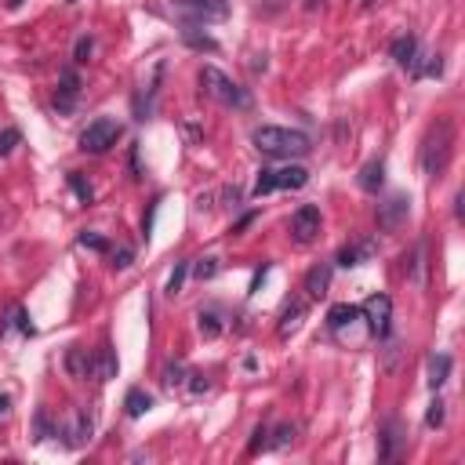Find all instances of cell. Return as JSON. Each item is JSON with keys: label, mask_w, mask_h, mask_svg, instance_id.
<instances>
[{"label": "cell", "mask_w": 465, "mask_h": 465, "mask_svg": "<svg viewBox=\"0 0 465 465\" xmlns=\"http://www.w3.org/2000/svg\"><path fill=\"white\" fill-rule=\"evenodd\" d=\"M185 385H189V393H193V397H200V393L211 389V382H208L204 371H189V374H185Z\"/></svg>", "instance_id": "36"}, {"label": "cell", "mask_w": 465, "mask_h": 465, "mask_svg": "<svg viewBox=\"0 0 465 465\" xmlns=\"http://www.w3.org/2000/svg\"><path fill=\"white\" fill-rule=\"evenodd\" d=\"M302 320H305V302L295 298V302H287V309H284V317H280V324H277V334H280V338L295 334V331L302 327Z\"/></svg>", "instance_id": "21"}, {"label": "cell", "mask_w": 465, "mask_h": 465, "mask_svg": "<svg viewBox=\"0 0 465 465\" xmlns=\"http://www.w3.org/2000/svg\"><path fill=\"white\" fill-rule=\"evenodd\" d=\"M76 244H81V247H88V251H98V255H109V251H113V244L102 237V232H95V229L76 232Z\"/></svg>", "instance_id": "29"}, {"label": "cell", "mask_w": 465, "mask_h": 465, "mask_svg": "<svg viewBox=\"0 0 465 465\" xmlns=\"http://www.w3.org/2000/svg\"><path fill=\"white\" fill-rule=\"evenodd\" d=\"M182 41L189 44V48H197V51H218V41L215 36H200V33H193V29H182Z\"/></svg>", "instance_id": "32"}, {"label": "cell", "mask_w": 465, "mask_h": 465, "mask_svg": "<svg viewBox=\"0 0 465 465\" xmlns=\"http://www.w3.org/2000/svg\"><path fill=\"white\" fill-rule=\"evenodd\" d=\"M76 98H81V73H76L73 66L58 73V88H55V109L62 116H69L76 109Z\"/></svg>", "instance_id": "12"}, {"label": "cell", "mask_w": 465, "mask_h": 465, "mask_svg": "<svg viewBox=\"0 0 465 465\" xmlns=\"http://www.w3.org/2000/svg\"><path fill=\"white\" fill-rule=\"evenodd\" d=\"M175 15L185 19V22H222L229 15V4L225 0H178L175 4Z\"/></svg>", "instance_id": "6"}, {"label": "cell", "mask_w": 465, "mask_h": 465, "mask_svg": "<svg viewBox=\"0 0 465 465\" xmlns=\"http://www.w3.org/2000/svg\"><path fill=\"white\" fill-rule=\"evenodd\" d=\"M414 55H418V36H414V33H400L397 41L389 44V58H393L400 69H411Z\"/></svg>", "instance_id": "17"}, {"label": "cell", "mask_w": 465, "mask_h": 465, "mask_svg": "<svg viewBox=\"0 0 465 465\" xmlns=\"http://www.w3.org/2000/svg\"><path fill=\"white\" fill-rule=\"evenodd\" d=\"M262 447H269V425H255L251 444H247V454H258Z\"/></svg>", "instance_id": "38"}, {"label": "cell", "mask_w": 465, "mask_h": 465, "mask_svg": "<svg viewBox=\"0 0 465 465\" xmlns=\"http://www.w3.org/2000/svg\"><path fill=\"white\" fill-rule=\"evenodd\" d=\"M382 182H385V160H382V157H371V160L360 168L357 185H360L364 193H378V189H382Z\"/></svg>", "instance_id": "18"}, {"label": "cell", "mask_w": 465, "mask_h": 465, "mask_svg": "<svg viewBox=\"0 0 465 465\" xmlns=\"http://www.w3.org/2000/svg\"><path fill=\"white\" fill-rule=\"evenodd\" d=\"M454 218L461 222V193H454Z\"/></svg>", "instance_id": "46"}, {"label": "cell", "mask_w": 465, "mask_h": 465, "mask_svg": "<svg viewBox=\"0 0 465 465\" xmlns=\"http://www.w3.org/2000/svg\"><path fill=\"white\" fill-rule=\"evenodd\" d=\"M265 273H269V262H262V265L255 269V277H251V291H247V295H258V287H262V280H265Z\"/></svg>", "instance_id": "42"}, {"label": "cell", "mask_w": 465, "mask_h": 465, "mask_svg": "<svg viewBox=\"0 0 465 465\" xmlns=\"http://www.w3.org/2000/svg\"><path fill=\"white\" fill-rule=\"evenodd\" d=\"M91 51H95V36H88V33H84V36H76V48H73V62H76V66H84V62L91 58Z\"/></svg>", "instance_id": "35"}, {"label": "cell", "mask_w": 465, "mask_h": 465, "mask_svg": "<svg viewBox=\"0 0 465 465\" xmlns=\"http://www.w3.org/2000/svg\"><path fill=\"white\" fill-rule=\"evenodd\" d=\"M200 88H204L208 98H215V102L225 106V109H251V106H255L251 91L240 88L232 76H225V73L215 69V66H204V69H200Z\"/></svg>", "instance_id": "3"}, {"label": "cell", "mask_w": 465, "mask_h": 465, "mask_svg": "<svg viewBox=\"0 0 465 465\" xmlns=\"http://www.w3.org/2000/svg\"><path fill=\"white\" fill-rule=\"evenodd\" d=\"M360 317L367 320V327H371L378 338H389V327H393V298H389V295H371V298L360 305Z\"/></svg>", "instance_id": "7"}, {"label": "cell", "mask_w": 465, "mask_h": 465, "mask_svg": "<svg viewBox=\"0 0 465 465\" xmlns=\"http://www.w3.org/2000/svg\"><path fill=\"white\" fill-rule=\"evenodd\" d=\"M131 178H142V171H138V145H131Z\"/></svg>", "instance_id": "44"}, {"label": "cell", "mask_w": 465, "mask_h": 465, "mask_svg": "<svg viewBox=\"0 0 465 465\" xmlns=\"http://www.w3.org/2000/svg\"><path fill=\"white\" fill-rule=\"evenodd\" d=\"M451 367H454V360H451L447 353H433L429 360H425V371H429V389H433V393L451 378Z\"/></svg>", "instance_id": "20"}, {"label": "cell", "mask_w": 465, "mask_h": 465, "mask_svg": "<svg viewBox=\"0 0 465 465\" xmlns=\"http://www.w3.org/2000/svg\"><path fill=\"white\" fill-rule=\"evenodd\" d=\"M160 76H164V62L153 66L149 84H142V91L135 95V121H149L153 116V106H157V95H160Z\"/></svg>", "instance_id": "13"}, {"label": "cell", "mask_w": 465, "mask_h": 465, "mask_svg": "<svg viewBox=\"0 0 465 465\" xmlns=\"http://www.w3.org/2000/svg\"><path fill=\"white\" fill-rule=\"evenodd\" d=\"M131 262H135V251H131V247H116V251H113V265H116V269H128Z\"/></svg>", "instance_id": "41"}, {"label": "cell", "mask_w": 465, "mask_h": 465, "mask_svg": "<svg viewBox=\"0 0 465 465\" xmlns=\"http://www.w3.org/2000/svg\"><path fill=\"white\" fill-rule=\"evenodd\" d=\"M378 4V0H360V8H374Z\"/></svg>", "instance_id": "48"}, {"label": "cell", "mask_w": 465, "mask_h": 465, "mask_svg": "<svg viewBox=\"0 0 465 465\" xmlns=\"http://www.w3.org/2000/svg\"><path fill=\"white\" fill-rule=\"evenodd\" d=\"M222 200H225L222 208H240V200H244V189H240L237 182H232V185H225V189H222Z\"/></svg>", "instance_id": "39"}, {"label": "cell", "mask_w": 465, "mask_h": 465, "mask_svg": "<svg viewBox=\"0 0 465 465\" xmlns=\"http://www.w3.org/2000/svg\"><path fill=\"white\" fill-rule=\"evenodd\" d=\"M19 142H22V135H19L15 128H8L4 135H0V157H8V153H11V149H15Z\"/></svg>", "instance_id": "40"}, {"label": "cell", "mask_w": 465, "mask_h": 465, "mask_svg": "<svg viewBox=\"0 0 465 465\" xmlns=\"http://www.w3.org/2000/svg\"><path fill=\"white\" fill-rule=\"evenodd\" d=\"M8 407H11V397H8V393H0V414H4Z\"/></svg>", "instance_id": "47"}, {"label": "cell", "mask_w": 465, "mask_h": 465, "mask_svg": "<svg viewBox=\"0 0 465 465\" xmlns=\"http://www.w3.org/2000/svg\"><path fill=\"white\" fill-rule=\"evenodd\" d=\"M251 142L258 153L273 160H295V157H305L309 149V135L305 131H295V128H277V124H262L251 131Z\"/></svg>", "instance_id": "2"}, {"label": "cell", "mask_w": 465, "mask_h": 465, "mask_svg": "<svg viewBox=\"0 0 465 465\" xmlns=\"http://www.w3.org/2000/svg\"><path fill=\"white\" fill-rule=\"evenodd\" d=\"M251 222H255V211H251V215H244V218H240V222H237V225H232V232H240V229H247V225H251Z\"/></svg>", "instance_id": "45"}, {"label": "cell", "mask_w": 465, "mask_h": 465, "mask_svg": "<svg viewBox=\"0 0 465 465\" xmlns=\"http://www.w3.org/2000/svg\"><path fill=\"white\" fill-rule=\"evenodd\" d=\"M269 436H273V440H269V447H273V451H284V447L295 444L298 425H295V421H284V425H277V429H269Z\"/></svg>", "instance_id": "27"}, {"label": "cell", "mask_w": 465, "mask_h": 465, "mask_svg": "<svg viewBox=\"0 0 465 465\" xmlns=\"http://www.w3.org/2000/svg\"><path fill=\"white\" fill-rule=\"evenodd\" d=\"M421 269H425V244H414V251L404 255V273H407L414 284H421Z\"/></svg>", "instance_id": "28"}, {"label": "cell", "mask_w": 465, "mask_h": 465, "mask_svg": "<svg viewBox=\"0 0 465 465\" xmlns=\"http://www.w3.org/2000/svg\"><path fill=\"white\" fill-rule=\"evenodd\" d=\"M66 182H69V189L76 193V200H81V204H91V200H95V189H91V182H84L81 171H69Z\"/></svg>", "instance_id": "30"}, {"label": "cell", "mask_w": 465, "mask_h": 465, "mask_svg": "<svg viewBox=\"0 0 465 465\" xmlns=\"http://www.w3.org/2000/svg\"><path fill=\"white\" fill-rule=\"evenodd\" d=\"M444 414H447V411H444V400L436 397V400L429 404V411H425V425H429V429H440V425H444Z\"/></svg>", "instance_id": "37"}, {"label": "cell", "mask_w": 465, "mask_h": 465, "mask_svg": "<svg viewBox=\"0 0 465 465\" xmlns=\"http://www.w3.org/2000/svg\"><path fill=\"white\" fill-rule=\"evenodd\" d=\"M95 433V418L88 407H76L66 425H58V436H66V447H84Z\"/></svg>", "instance_id": "11"}, {"label": "cell", "mask_w": 465, "mask_h": 465, "mask_svg": "<svg viewBox=\"0 0 465 465\" xmlns=\"http://www.w3.org/2000/svg\"><path fill=\"white\" fill-rule=\"evenodd\" d=\"M121 135H124L121 121H113V116H95V121L81 131V149L98 157V153H106V149H113L116 142H121Z\"/></svg>", "instance_id": "5"}, {"label": "cell", "mask_w": 465, "mask_h": 465, "mask_svg": "<svg viewBox=\"0 0 465 465\" xmlns=\"http://www.w3.org/2000/svg\"><path fill=\"white\" fill-rule=\"evenodd\" d=\"M407 218H411V197L407 193H389V197L378 204V225L385 232H397Z\"/></svg>", "instance_id": "9"}, {"label": "cell", "mask_w": 465, "mask_h": 465, "mask_svg": "<svg viewBox=\"0 0 465 465\" xmlns=\"http://www.w3.org/2000/svg\"><path fill=\"white\" fill-rule=\"evenodd\" d=\"M116 371H121V360H116V349H113L109 342H102V345L95 349V357H91V374H95V382H113V378H116Z\"/></svg>", "instance_id": "14"}, {"label": "cell", "mask_w": 465, "mask_h": 465, "mask_svg": "<svg viewBox=\"0 0 465 465\" xmlns=\"http://www.w3.org/2000/svg\"><path fill=\"white\" fill-rule=\"evenodd\" d=\"M149 411H153V397L142 389V385L128 389V397H124V414H128V418H142V414H149Z\"/></svg>", "instance_id": "22"}, {"label": "cell", "mask_w": 465, "mask_h": 465, "mask_svg": "<svg viewBox=\"0 0 465 465\" xmlns=\"http://www.w3.org/2000/svg\"><path fill=\"white\" fill-rule=\"evenodd\" d=\"M189 265H193V262H175L171 277H168V287H164V291H168L171 298H175V295L182 291V284H185V277H189Z\"/></svg>", "instance_id": "33"}, {"label": "cell", "mask_w": 465, "mask_h": 465, "mask_svg": "<svg viewBox=\"0 0 465 465\" xmlns=\"http://www.w3.org/2000/svg\"><path fill=\"white\" fill-rule=\"evenodd\" d=\"M247 66H251V73H265V69H269L265 55H251V62H247Z\"/></svg>", "instance_id": "43"}, {"label": "cell", "mask_w": 465, "mask_h": 465, "mask_svg": "<svg viewBox=\"0 0 465 465\" xmlns=\"http://www.w3.org/2000/svg\"><path fill=\"white\" fill-rule=\"evenodd\" d=\"M66 371H69V378L84 382V378L91 374V357H88V349L69 345V349H66Z\"/></svg>", "instance_id": "19"}, {"label": "cell", "mask_w": 465, "mask_h": 465, "mask_svg": "<svg viewBox=\"0 0 465 465\" xmlns=\"http://www.w3.org/2000/svg\"><path fill=\"white\" fill-rule=\"evenodd\" d=\"M407 447V429L400 418H385L382 429H378V458L382 461H393L400 458V451Z\"/></svg>", "instance_id": "10"}, {"label": "cell", "mask_w": 465, "mask_h": 465, "mask_svg": "<svg viewBox=\"0 0 465 465\" xmlns=\"http://www.w3.org/2000/svg\"><path fill=\"white\" fill-rule=\"evenodd\" d=\"M374 251H378V240H374V237H364L360 244H345V247L338 251L334 265H342V269H353V265L367 262V258H371Z\"/></svg>", "instance_id": "15"}, {"label": "cell", "mask_w": 465, "mask_h": 465, "mask_svg": "<svg viewBox=\"0 0 465 465\" xmlns=\"http://www.w3.org/2000/svg\"><path fill=\"white\" fill-rule=\"evenodd\" d=\"M8 4H11V8H19V4H22V0H8Z\"/></svg>", "instance_id": "49"}, {"label": "cell", "mask_w": 465, "mask_h": 465, "mask_svg": "<svg viewBox=\"0 0 465 465\" xmlns=\"http://www.w3.org/2000/svg\"><path fill=\"white\" fill-rule=\"evenodd\" d=\"M454 157V121L451 116H436V124L425 131L421 149H418V164L425 178H444Z\"/></svg>", "instance_id": "1"}, {"label": "cell", "mask_w": 465, "mask_h": 465, "mask_svg": "<svg viewBox=\"0 0 465 465\" xmlns=\"http://www.w3.org/2000/svg\"><path fill=\"white\" fill-rule=\"evenodd\" d=\"M353 320H360V305L338 302V305L327 309V327H331V331H342L345 324H353Z\"/></svg>", "instance_id": "24"}, {"label": "cell", "mask_w": 465, "mask_h": 465, "mask_svg": "<svg viewBox=\"0 0 465 465\" xmlns=\"http://www.w3.org/2000/svg\"><path fill=\"white\" fill-rule=\"evenodd\" d=\"M51 436H58V421H51L48 407H36V414H33V440L41 444V440H51Z\"/></svg>", "instance_id": "25"}, {"label": "cell", "mask_w": 465, "mask_h": 465, "mask_svg": "<svg viewBox=\"0 0 465 465\" xmlns=\"http://www.w3.org/2000/svg\"><path fill=\"white\" fill-rule=\"evenodd\" d=\"M320 208L317 204H302L295 215H291V222H287V229H291V237H295V244H313L317 237H320Z\"/></svg>", "instance_id": "8"}, {"label": "cell", "mask_w": 465, "mask_h": 465, "mask_svg": "<svg viewBox=\"0 0 465 465\" xmlns=\"http://www.w3.org/2000/svg\"><path fill=\"white\" fill-rule=\"evenodd\" d=\"M309 182V171L302 164H287V168H262L258 178H255V189H251V197L262 200L269 197V193H277V189H302Z\"/></svg>", "instance_id": "4"}, {"label": "cell", "mask_w": 465, "mask_h": 465, "mask_svg": "<svg viewBox=\"0 0 465 465\" xmlns=\"http://www.w3.org/2000/svg\"><path fill=\"white\" fill-rule=\"evenodd\" d=\"M331 277H334V265L331 262H317L313 269L305 273V291L309 298H324L331 291Z\"/></svg>", "instance_id": "16"}, {"label": "cell", "mask_w": 465, "mask_h": 465, "mask_svg": "<svg viewBox=\"0 0 465 465\" xmlns=\"http://www.w3.org/2000/svg\"><path fill=\"white\" fill-rule=\"evenodd\" d=\"M11 327H19L22 334H36V327H33V320H29V313L22 305H15L11 313H8V324H0V334H8Z\"/></svg>", "instance_id": "26"}, {"label": "cell", "mask_w": 465, "mask_h": 465, "mask_svg": "<svg viewBox=\"0 0 465 465\" xmlns=\"http://www.w3.org/2000/svg\"><path fill=\"white\" fill-rule=\"evenodd\" d=\"M160 382H164V389H182L185 385V367L182 364H164V374H160Z\"/></svg>", "instance_id": "31"}, {"label": "cell", "mask_w": 465, "mask_h": 465, "mask_svg": "<svg viewBox=\"0 0 465 465\" xmlns=\"http://www.w3.org/2000/svg\"><path fill=\"white\" fill-rule=\"evenodd\" d=\"M197 327H200L204 338H218L222 327H225V324H222V309H218V305H204L200 313H197Z\"/></svg>", "instance_id": "23"}, {"label": "cell", "mask_w": 465, "mask_h": 465, "mask_svg": "<svg viewBox=\"0 0 465 465\" xmlns=\"http://www.w3.org/2000/svg\"><path fill=\"white\" fill-rule=\"evenodd\" d=\"M189 269H193V277H197V280L204 284V280L218 277V269H222V262H218V258H200L197 265H189Z\"/></svg>", "instance_id": "34"}]
</instances>
